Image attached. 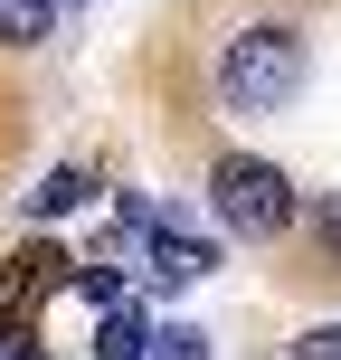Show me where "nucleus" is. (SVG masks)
Masks as SVG:
<instances>
[{"instance_id": "3", "label": "nucleus", "mask_w": 341, "mask_h": 360, "mask_svg": "<svg viewBox=\"0 0 341 360\" xmlns=\"http://www.w3.org/2000/svg\"><path fill=\"white\" fill-rule=\"evenodd\" d=\"M199 275H218V237L171 228V209H162L143 228V285H199Z\"/></svg>"}, {"instance_id": "2", "label": "nucleus", "mask_w": 341, "mask_h": 360, "mask_svg": "<svg viewBox=\"0 0 341 360\" xmlns=\"http://www.w3.org/2000/svg\"><path fill=\"white\" fill-rule=\"evenodd\" d=\"M209 209H218V228L228 237H285L294 218H304V199H294V180L266 162V152H218L209 162Z\"/></svg>"}, {"instance_id": "9", "label": "nucleus", "mask_w": 341, "mask_h": 360, "mask_svg": "<svg viewBox=\"0 0 341 360\" xmlns=\"http://www.w3.org/2000/svg\"><path fill=\"white\" fill-rule=\"evenodd\" d=\"M294 360H341V323H313V332H294Z\"/></svg>"}, {"instance_id": "8", "label": "nucleus", "mask_w": 341, "mask_h": 360, "mask_svg": "<svg viewBox=\"0 0 341 360\" xmlns=\"http://www.w3.org/2000/svg\"><path fill=\"white\" fill-rule=\"evenodd\" d=\"M143 360H209V332H199V323H152V351Z\"/></svg>"}, {"instance_id": "11", "label": "nucleus", "mask_w": 341, "mask_h": 360, "mask_svg": "<svg viewBox=\"0 0 341 360\" xmlns=\"http://www.w3.org/2000/svg\"><path fill=\"white\" fill-rule=\"evenodd\" d=\"M0 360H48V351H38L29 332H10V323H0Z\"/></svg>"}, {"instance_id": "1", "label": "nucleus", "mask_w": 341, "mask_h": 360, "mask_svg": "<svg viewBox=\"0 0 341 360\" xmlns=\"http://www.w3.org/2000/svg\"><path fill=\"white\" fill-rule=\"evenodd\" d=\"M304 76H313V38L294 29V19H247V29L218 48L209 86H218L228 114H285L294 95H304Z\"/></svg>"}, {"instance_id": "7", "label": "nucleus", "mask_w": 341, "mask_h": 360, "mask_svg": "<svg viewBox=\"0 0 341 360\" xmlns=\"http://www.w3.org/2000/svg\"><path fill=\"white\" fill-rule=\"evenodd\" d=\"M48 0H0V48H38V38H48Z\"/></svg>"}, {"instance_id": "6", "label": "nucleus", "mask_w": 341, "mask_h": 360, "mask_svg": "<svg viewBox=\"0 0 341 360\" xmlns=\"http://www.w3.org/2000/svg\"><path fill=\"white\" fill-rule=\"evenodd\" d=\"M86 199H95V171L57 162L48 180H38V190H19V209H29V218H67V209H86Z\"/></svg>"}, {"instance_id": "4", "label": "nucleus", "mask_w": 341, "mask_h": 360, "mask_svg": "<svg viewBox=\"0 0 341 360\" xmlns=\"http://www.w3.org/2000/svg\"><path fill=\"white\" fill-rule=\"evenodd\" d=\"M57 275H76L67 247H19V256H0V323H10V304H19L29 285H57Z\"/></svg>"}, {"instance_id": "5", "label": "nucleus", "mask_w": 341, "mask_h": 360, "mask_svg": "<svg viewBox=\"0 0 341 360\" xmlns=\"http://www.w3.org/2000/svg\"><path fill=\"white\" fill-rule=\"evenodd\" d=\"M143 351H152V313L133 304V294L105 304V323H95V360H143Z\"/></svg>"}, {"instance_id": "10", "label": "nucleus", "mask_w": 341, "mask_h": 360, "mask_svg": "<svg viewBox=\"0 0 341 360\" xmlns=\"http://www.w3.org/2000/svg\"><path fill=\"white\" fill-rule=\"evenodd\" d=\"M313 237H323V256L341 266V199H323V209H313Z\"/></svg>"}]
</instances>
